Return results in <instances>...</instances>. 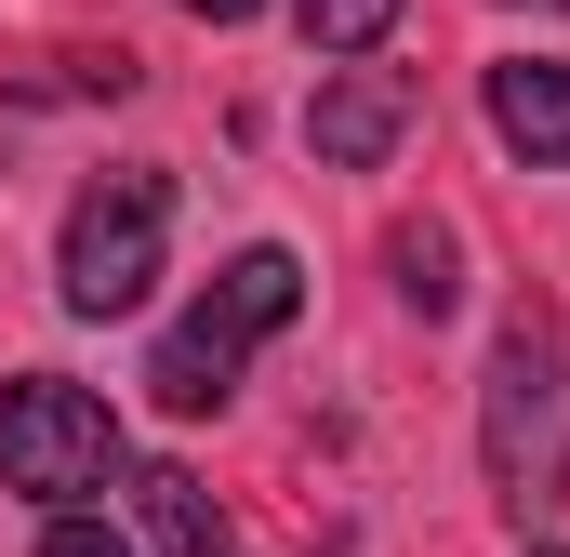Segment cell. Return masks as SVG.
<instances>
[{
	"label": "cell",
	"mask_w": 570,
	"mask_h": 557,
	"mask_svg": "<svg viewBox=\"0 0 570 557\" xmlns=\"http://www.w3.org/2000/svg\"><path fill=\"white\" fill-rule=\"evenodd\" d=\"M478 465H491V491L531 518V505H558L570 491V332L558 319H504V345H491V385H478Z\"/></svg>",
	"instance_id": "obj_1"
},
{
	"label": "cell",
	"mask_w": 570,
	"mask_h": 557,
	"mask_svg": "<svg viewBox=\"0 0 570 557\" xmlns=\"http://www.w3.org/2000/svg\"><path fill=\"white\" fill-rule=\"evenodd\" d=\"M107 465H120V412L94 385H67V372H13L0 385V491L80 518V491H107Z\"/></svg>",
	"instance_id": "obj_3"
},
{
	"label": "cell",
	"mask_w": 570,
	"mask_h": 557,
	"mask_svg": "<svg viewBox=\"0 0 570 557\" xmlns=\"http://www.w3.org/2000/svg\"><path fill=\"white\" fill-rule=\"evenodd\" d=\"M159 253H173V173L120 159V173L80 186V213H67V266H53V278H67L80 319H120V305H146Z\"/></svg>",
	"instance_id": "obj_4"
},
{
	"label": "cell",
	"mask_w": 570,
	"mask_h": 557,
	"mask_svg": "<svg viewBox=\"0 0 570 557\" xmlns=\"http://www.w3.org/2000/svg\"><path fill=\"white\" fill-rule=\"evenodd\" d=\"M558 13H570V0H558Z\"/></svg>",
	"instance_id": "obj_12"
},
{
	"label": "cell",
	"mask_w": 570,
	"mask_h": 557,
	"mask_svg": "<svg viewBox=\"0 0 570 557\" xmlns=\"http://www.w3.org/2000/svg\"><path fill=\"white\" fill-rule=\"evenodd\" d=\"M385 266H399V305L412 319H451L464 278H451V226H385Z\"/></svg>",
	"instance_id": "obj_8"
},
{
	"label": "cell",
	"mask_w": 570,
	"mask_h": 557,
	"mask_svg": "<svg viewBox=\"0 0 570 557\" xmlns=\"http://www.w3.org/2000/svg\"><path fill=\"white\" fill-rule=\"evenodd\" d=\"M186 13H213V27H239V13H266V0H186Z\"/></svg>",
	"instance_id": "obj_11"
},
{
	"label": "cell",
	"mask_w": 570,
	"mask_h": 557,
	"mask_svg": "<svg viewBox=\"0 0 570 557\" xmlns=\"http://www.w3.org/2000/svg\"><path fill=\"white\" fill-rule=\"evenodd\" d=\"M134 505H146V531H159L173 557H239L226 518H213V491H199L186 465H134Z\"/></svg>",
	"instance_id": "obj_7"
},
{
	"label": "cell",
	"mask_w": 570,
	"mask_h": 557,
	"mask_svg": "<svg viewBox=\"0 0 570 557\" xmlns=\"http://www.w3.org/2000/svg\"><path fill=\"white\" fill-rule=\"evenodd\" d=\"M412 107H425V94H412V67H332V80H318V107H305V146H318L332 173H372L385 146L412 134Z\"/></svg>",
	"instance_id": "obj_5"
},
{
	"label": "cell",
	"mask_w": 570,
	"mask_h": 557,
	"mask_svg": "<svg viewBox=\"0 0 570 557\" xmlns=\"http://www.w3.org/2000/svg\"><path fill=\"white\" fill-rule=\"evenodd\" d=\"M292 27H305V53H372L399 27V0H292Z\"/></svg>",
	"instance_id": "obj_9"
},
{
	"label": "cell",
	"mask_w": 570,
	"mask_h": 557,
	"mask_svg": "<svg viewBox=\"0 0 570 557\" xmlns=\"http://www.w3.org/2000/svg\"><path fill=\"white\" fill-rule=\"evenodd\" d=\"M40 557H134V545H120L107 518H53V531H40Z\"/></svg>",
	"instance_id": "obj_10"
},
{
	"label": "cell",
	"mask_w": 570,
	"mask_h": 557,
	"mask_svg": "<svg viewBox=\"0 0 570 557\" xmlns=\"http://www.w3.org/2000/svg\"><path fill=\"white\" fill-rule=\"evenodd\" d=\"M292 305H305V266H292L279 240H253L239 266L213 278L173 332H159V359H146L159 412H226V399H239V372H253V345H266V332H292Z\"/></svg>",
	"instance_id": "obj_2"
},
{
	"label": "cell",
	"mask_w": 570,
	"mask_h": 557,
	"mask_svg": "<svg viewBox=\"0 0 570 557\" xmlns=\"http://www.w3.org/2000/svg\"><path fill=\"white\" fill-rule=\"evenodd\" d=\"M491 134L518 146L531 173L570 159V67H558V53H504V67H491Z\"/></svg>",
	"instance_id": "obj_6"
}]
</instances>
